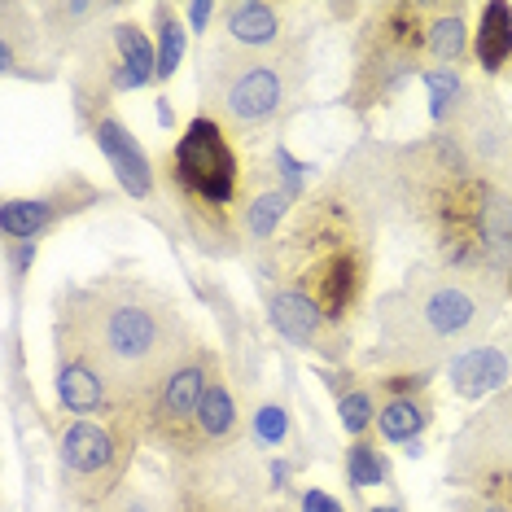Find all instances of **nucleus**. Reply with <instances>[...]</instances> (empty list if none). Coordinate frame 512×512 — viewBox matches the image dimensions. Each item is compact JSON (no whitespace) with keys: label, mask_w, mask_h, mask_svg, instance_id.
Masks as SVG:
<instances>
[{"label":"nucleus","mask_w":512,"mask_h":512,"mask_svg":"<svg viewBox=\"0 0 512 512\" xmlns=\"http://www.w3.org/2000/svg\"><path fill=\"white\" fill-rule=\"evenodd\" d=\"M386 232L425 246V259L473 276L508 281L512 189L486 180L447 132L386 141L364 132Z\"/></svg>","instance_id":"obj_1"},{"label":"nucleus","mask_w":512,"mask_h":512,"mask_svg":"<svg viewBox=\"0 0 512 512\" xmlns=\"http://www.w3.org/2000/svg\"><path fill=\"white\" fill-rule=\"evenodd\" d=\"M381 237H386V211H381L368 141L359 136L298 202L272 246L254 254L246 267L250 281L281 285L316 302L337 329L359 337V324L372 316Z\"/></svg>","instance_id":"obj_2"},{"label":"nucleus","mask_w":512,"mask_h":512,"mask_svg":"<svg viewBox=\"0 0 512 512\" xmlns=\"http://www.w3.org/2000/svg\"><path fill=\"white\" fill-rule=\"evenodd\" d=\"M197 342L202 329L180 294L132 259L53 289V346L79 351L127 403H141Z\"/></svg>","instance_id":"obj_3"},{"label":"nucleus","mask_w":512,"mask_h":512,"mask_svg":"<svg viewBox=\"0 0 512 512\" xmlns=\"http://www.w3.org/2000/svg\"><path fill=\"white\" fill-rule=\"evenodd\" d=\"M508 316V281L442 267L416 254L390 289L372 298V342L355 355L364 372L447 368L486 342Z\"/></svg>","instance_id":"obj_4"},{"label":"nucleus","mask_w":512,"mask_h":512,"mask_svg":"<svg viewBox=\"0 0 512 512\" xmlns=\"http://www.w3.org/2000/svg\"><path fill=\"white\" fill-rule=\"evenodd\" d=\"M154 158L184 246L206 263H250L246 211L263 154H246L211 114L197 110Z\"/></svg>","instance_id":"obj_5"},{"label":"nucleus","mask_w":512,"mask_h":512,"mask_svg":"<svg viewBox=\"0 0 512 512\" xmlns=\"http://www.w3.org/2000/svg\"><path fill=\"white\" fill-rule=\"evenodd\" d=\"M311 44L316 27L285 49L246 53L206 40L197 53V110L211 114L246 154H263L285 141V127L307 110L311 92Z\"/></svg>","instance_id":"obj_6"},{"label":"nucleus","mask_w":512,"mask_h":512,"mask_svg":"<svg viewBox=\"0 0 512 512\" xmlns=\"http://www.w3.org/2000/svg\"><path fill=\"white\" fill-rule=\"evenodd\" d=\"M429 71L425 0H368L346 44V84L337 106L351 110L368 132L377 110L394 106L407 84Z\"/></svg>","instance_id":"obj_7"},{"label":"nucleus","mask_w":512,"mask_h":512,"mask_svg":"<svg viewBox=\"0 0 512 512\" xmlns=\"http://www.w3.org/2000/svg\"><path fill=\"white\" fill-rule=\"evenodd\" d=\"M145 451L136 412L106 421H62L53 429V499L57 512H92L136 477Z\"/></svg>","instance_id":"obj_8"},{"label":"nucleus","mask_w":512,"mask_h":512,"mask_svg":"<svg viewBox=\"0 0 512 512\" xmlns=\"http://www.w3.org/2000/svg\"><path fill=\"white\" fill-rule=\"evenodd\" d=\"M442 482L451 486V495L512 508V386L477 403L447 438Z\"/></svg>","instance_id":"obj_9"},{"label":"nucleus","mask_w":512,"mask_h":512,"mask_svg":"<svg viewBox=\"0 0 512 512\" xmlns=\"http://www.w3.org/2000/svg\"><path fill=\"white\" fill-rule=\"evenodd\" d=\"M75 132L92 141V149L101 154L114 184H119V193L141 211V219H149V224L171 241V250H180L184 237H180V224H176V215H171L167 197H162L158 158L149 154V145L132 132V123L119 114V106H106L101 114H92V119L84 127H75Z\"/></svg>","instance_id":"obj_10"},{"label":"nucleus","mask_w":512,"mask_h":512,"mask_svg":"<svg viewBox=\"0 0 512 512\" xmlns=\"http://www.w3.org/2000/svg\"><path fill=\"white\" fill-rule=\"evenodd\" d=\"M219 359H224L219 342L202 337L197 351L189 359H180V364L136 403V425H141L145 451H158V456L167 460V456H176V451L189 447L193 429H197V407H202L206 381H211Z\"/></svg>","instance_id":"obj_11"},{"label":"nucleus","mask_w":512,"mask_h":512,"mask_svg":"<svg viewBox=\"0 0 512 512\" xmlns=\"http://www.w3.org/2000/svg\"><path fill=\"white\" fill-rule=\"evenodd\" d=\"M189 281L197 289V298H202L206 316H211V324H215V342H219V351H224L232 390H237L241 407H250L263 394V377H267V337H263V324H259L254 311L241 307V298L228 289L224 276L189 272Z\"/></svg>","instance_id":"obj_12"},{"label":"nucleus","mask_w":512,"mask_h":512,"mask_svg":"<svg viewBox=\"0 0 512 512\" xmlns=\"http://www.w3.org/2000/svg\"><path fill=\"white\" fill-rule=\"evenodd\" d=\"M114 206V193L97 184L88 171L66 167L36 193H9L0 202V241H40L71 219H84L92 211Z\"/></svg>","instance_id":"obj_13"},{"label":"nucleus","mask_w":512,"mask_h":512,"mask_svg":"<svg viewBox=\"0 0 512 512\" xmlns=\"http://www.w3.org/2000/svg\"><path fill=\"white\" fill-rule=\"evenodd\" d=\"M254 294H259L263 324L276 333L281 346L298 351L311 364H355V355H359L355 337L337 329L316 302L289 294L281 285H267V281H254Z\"/></svg>","instance_id":"obj_14"},{"label":"nucleus","mask_w":512,"mask_h":512,"mask_svg":"<svg viewBox=\"0 0 512 512\" xmlns=\"http://www.w3.org/2000/svg\"><path fill=\"white\" fill-rule=\"evenodd\" d=\"M434 132H447L486 180L512 189V119H508L504 101H499L495 84L473 79V88H469V97L460 101V110L442 127H434Z\"/></svg>","instance_id":"obj_15"},{"label":"nucleus","mask_w":512,"mask_h":512,"mask_svg":"<svg viewBox=\"0 0 512 512\" xmlns=\"http://www.w3.org/2000/svg\"><path fill=\"white\" fill-rule=\"evenodd\" d=\"M66 66L53 57L40 31L36 5L27 0H0V75L9 84H57Z\"/></svg>","instance_id":"obj_16"},{"label":"nucleus","mask_w":512,"mask_h":512,"mask_svg":"<svg viewBox=\"0 0 512 512\" xmlns=\"http://www.w3.org/2000/svg\"><path fill=\"white\" fill-rule=\"evenodd\" d=\"M307 31L311 22H298V5H285V0H224L211 40L246 53H272L307 36Z\"/></svg>","instance_id":"obj_17"},{"label":"nucleus","mask_w":512,"mask_h":512,"mask_svg":"<svg viewBox=\"0 0 512 512\" xmlns=\"http://www.w3.org/2000/svg\"><path fill=\"white\" fill-rule=\"evenodd\" d=\"M53 399L57 412L71 416V421H106V416L136 412V403H127L71 346H53Z\"/></svg>","instance_id":"obj_18"},{"label":"nucleus","mask_w":512,"mask_h":512,"mask_svg":"<svg viewBox=\"0 0 512 512\" xmlns=\"http://www.w3.org/2000/svg\"><path fill=\"white\" fill-rule=\"evenodd\" d=\"M123 14H132V5H123V0H36L40 31L62 66H71Z\"/></svg>","instance_id":"obj_19"},{"label":"nucleus","mask_w":512,"mask_h":512,"mask_svg":"<svg viewBox=\"0 0 512 512\" xmlns=\"http://www.w3.org/2000/svg\"><path fill=\"white\" fill-rule=\"evenodd\" d=\"M442 377H447V386L456 399L473 403V407L495 399V394H504L512 386V333L508 337L491 333L486 342L460 351L447 368H442Z\"/></svg>","instance_id":"obj_20"},{"label":"nucleus","mask_w":512,"mask_h":512,"mask_svg":"<svg viewBox=\"0 0 512 512\" xmlns=\"http://www.w3.org/2000/svg\"><path fill=\"white\" fill-rule=\"evenodd\" d=\"M106 62H110V84L119 97L154 88L158 84V53H154V36H149V22H141L136 14H123L119 22H110Z\"/></svg>","instance_id":"obj_21"},{"label":"nucleus","mask_w":512,"mask_h":512,"mask_svg":"<svg viewBox=\"0 0 512 512\" xmlns=\"http://www.w3.org/2000/svg\"><path fill=\"white\" fill-rule=\"evenodd\" d=\"M311 377L333 394V412H337V429L346 434V442L377 434V394L372 381L359 364H311Z\"/></svg>","instance_id":"obj_22"},{"label":"nucleus","mask_w":512,"mask_h":512,"mask_svg":"<svg viewBox=\"0 0 512 512\" xmlns=\"http://www.w3.org/2000/svg\"><path fill=\"white\" fill-rule=\"evenodd\" d=\"M246 429H250V442L263 451V456H294L302 464H311V451L298 434V412H294V399L289 390H263L259 399L246 407Z\"/></svg>","instance_id":"obj_23"},{"label":"nucleus","mask_w":512,"mask_h":512,"mask_svg":"<svg viewBox=\"0 0 512 512\" xmlns=\"http://www.w3.org/2000/svg\"><path fill=\"white\" fill-rule=\"evenodd\" d=\"M477 9L469 0H425L429 66H464L473 57Z\"/></svg>","instance_id":"obj_24"},{"label":"nucleus","mask_w":512,"mask_h":512,"mask_svg":"<svg viewBox=\"0 0 512 512\" xmlns=\"http://www.w3.org/2000/svg\"><path fill=\"white\" fill-rule=\"evenodd\" d=\"M473 71L486 84L512 79V5L486 0L473 22Z\"/></svg>","instance_id":"obj_25"},{"label":"nucleus","mask_w":512,"mask_h":512,"mask_svg":"<svg viewBox=\"0 0 512 512\" xmlns=\"http://www.w3.org/2000/svg\"><path fill=\"white\" fill-rule=\"evenodd\" d=\"M438 421V403L434 394H412V399H386L377 412V438L386 447H412V442H425V434Z\"/></svg>","instance_id":"obj_26"},{"label":"nucleus","mask_w":512,"mask_h":512,"mask_svg":"<svg viewBox=\"0 0 512 512\" xmlns=\"http://www.w3.org/2000/svg\"><path fill=\"white\" fill-rule=\"evenodd\" d=\"M149 14V36H154V53H158V84H171L180 75L184 57H189V22H184L180 5L171 0H154L145 9Z\"/></svg>","instance_id":"obj_27"},{"label":"nucleus","mask_w":512,"mask_h":512,"mask_svg":"<svg viewBox=\"0 0 512 512\" xmlns=\"http://www.w3.org/2000/svg\"><path fill=\"white\" fill-rule=\"evenodd\" d=\"M342 473H346V491H351L355 499L364 495L368 486H390V491L399 495V482H394L390 451H386V442H381L377 434L346 442V451H342Z\"/></svg>","instance_id":"obj_28"},{"label":"nucleus","mask_w":512,"mask_h":512,"mask_svg":"<svg viewBox=\"0 0 512 512\" xmlns=\"http://www.w3.org/2000/svg\"><path fill=\"white\" fill-rule=\"evenodd\" d=\"M421 88H425V110H429V127H442L451 114L460 110V101L469 97L473 88V75L464 66H429L421 75Z\"/></svg>","instance_id":"obj_29"},{"label":"nucleus","mask_w":512,"mask_h":512,"mask_svg":"<svg viewBox=\"0 0 512 512\" xmlns=\"http://www.w3.org/2000/svg\"><path fill=\"white\" fill-rule=\"evenodd\" d=\"M92 512H176L171 508V495L167 486H154V482H141V477H132L127 486H119L106 504L92 508Z\"/></svg>","instance_id":"obj_30"},{"label":"nucleus","mask_w":512,"mask_h":512,"mask_svg":"<svg viewBox=\"0 0 512 512\" xmlns=\"http://www.w3.org/2000/svg\"><path fill=\"white\" fill-rule=\"evenodd\" d=\"M0 259H5V294H9V311L22 307V289H27V276L40 259L36 241H0Z\"/></svg>","instance_id":"obj_31"},{"label":"nucleus","mask_w":512,"mask_h":512,"mask_svg":"<svg viewBox=\"0 0 512 512\" xmlns=\"http://www.w3.org/2000/svg\"><path fill=\"white\" fill-rule=\"evenodd\" d=\"M219 5H224V0H189V5H180L184 22H189V36L206 44V36L219 27Z\"/></svg>","instance_id":"obj_32"},{"label":"nucleus","mask_w":512,"mask_h":512,"mask_svg":"<svg viewBox=\"0 0 512 512\" xmlns=\"http://www.w3.org/2000/svg\"><path fill=\"white\" fill-rule=\"evenodd\" d=\"M294 504H298V512H351L333 491H324V486H298Z\"/></svg>","instance_id":"obj_33"},{"label":"nucleus","mask_w":512,"mask_h":512,"mask_svg":"<svg viewBox=\"0 0 512 512\" xmlns=\"http://www.w3.org/2000/svg\"><path fill=\"white\" fill-rule=\"evenodd\" d=\"M447 512H512V508H504V504H477L473 495H451Z\"/></svg>","instance_id":"obj_34"},{"label":"nucleus","mask_w":512,"mask_h":512,"mask_svg":"<svg viewBox=\"0 0 512 512\" xmlns=\"http://www.w3.org/2000/svg\"><path fill=\"white\" fill-rule=\"evenodd\" d=\"M154 114H158V127H167V132L176 127V106H171L167 92H158V97H154Z\"/></svg>","instance_id":"obj_35"},{"label":"nucleus","mask_w":512,"mask_h":512,"mask_svg":"<svg viewBox=\"0 0 512 512\" xmlns=\"http://www.w3.org/2000/svg\"><path fill=\"white\" fill-rule=\"evenodd\" d=\"M364 512H407V504H403V495H394V499H381V504H368Z\"/></svg>","instance_id":"obj_36"},{"label":"nucleus","mask_w":512,"mask_h":512,"mask_svg":"<svg viewBox=\"0 0 512 512\" xmlns=\"http://www.w3.org/2000/svg\"><path fill=\"white\" fill-rule=\"evenodd\" d=\"M259 512H298V504H294V499H267Z\"/></svg>","instance_id":"obj_37"}]
</instances>
